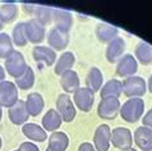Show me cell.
<instances>
[{
    "instance_id": "28",
    "label": "cell",
    "mask_w": 152,
    "mask_h": 151,
    "mask_svg": "<svg viewBox=\"0 0 152 151\" xmlns=\"http://www.w3.org/2000/svg\"><path fill=\"white\" fill-rule=\"evenodd\" d=\"M69 145V137L64 132H53L49 137V146L51 151H65Z\"/></svg>"
},
{
    "instance_id": "43",
    "label": "cell",
    "mask_w": 152,
    "mask_h": 151,
    "mask_svg": "<svg viewBox=\"0 0 152 151\" xmlns=\"http://www.w3.org/2000/svg\"><path fill=\"white\" fill-rule=\"evenodd\" d=\"M45 151H51V150H50V149H49V147H48V149H46V150H45Z\"/></svg>"
},
{
    "instance_id": "40",
    "label": "cell",
    "mask_w": 152,
    "mask_h": 151,
    "mask_svg": "<svg viewBox=\"0 0 152 151\" xmlns=\"http://www.w3.org/2000/svg\"><path fill=\"white\" fill-rule=\"evenodd\" d=\"M124 151H137L136 149H132V147H130V149H128V150H124Z\"/></svg>"
},
{
    "instance_id": "8",
    "label": "cell",
    "mask_w": 152,
    "mask_h": 151,
    "mask_svg": "<svg viewBox=\"0 0 152 151\" xmlns=\"http://www.w3.org/2000/svg\"><path fill=\"white\" fill-rule=\"evenodd\" d=\"M18 100V89L15 83L10 81H3L0 83V105L9 109Z\"/></svg>"
},
{
    "instance_id": "18",
    "label": "cell",
    "mask_w": 152,
    "mask_h": 151,
    "mask_svg": "<svg viewBox=\"0 0 152 151\" xmlns=\"http://www.w3.org/2000/svg\"><path fill=\"white\" fill-rule=\"evenodd\" d=\"M95 33H96V37L99 39L100 43L109 44V43H111L114 39L118 37L119 30H118L116 27L111 26V24H109V23H99L96 26Z\"/></svg>"
},
{
    "instance_id": "34",
    "label": "cell",
    "mask_w": 152,
    "mask_h": 151,
    "mask_svg": "<svg viewBox=\"0 0 152 151\" xmlns=\"http://www.w3.org/2000/svg\"><path fill=\"white\" fill-rule=\"evenodd\" d=\"M142 123L145 127L152 129V109H150L148 111L143 115V119H142Z\"/></svg>"
},
{
    "instance_id": "14",
    "label": "cell",
    "mask_w": 152,
    "mask_h": 151,
    "mask_svg": "<svg viewBox=\"0 0 152 151\" xmlns=\"http://www.w3.org/2000/svg\"><path fill=\"white\" fill-rule=\"evenodd\" d=\"M8 117H9L12 123L15 125L26 124V122L29 118L28 110L26 108V103L23 100H18L13 106L8 109Z\"/></svg>"
},
{
    "instance_id": "36",
    "label": "cell",
    "mask_w": 152,
    "mask_h": 151,
    "mask_svg": "<svg viewBox=\"0 0 152 151\" xmlns=\"http://www.w3.org/2000/svg\"><path fill=\"white\" fill-rule=\"evenodd\" d=\"M4 78H5V70H4V68L0 65V83L4 81Z\"/></svg>"
},
{
    "instance_id": "17",
    "label": "cell",
    "mask_w": 152,
    "mask_h": 151,
    "mask_svg": "<svg viewBox=\"0 0 152 151\" xmlns=\"http://www.w3.org/2000/svg\"><path fill=\"white\" fill-rule=\"evenodd\" d=\"M53 22L56 28H60V30L65 32H69L72 26H73V15H72L70 12L65 9H56V8H54Z\"/></svg>"
},
{
    "instance_id": "12",
    "label": "cell",
    "mask_w": 152,
    "mask_h": 151,
    "mask_svg": "<svg viewBox=\"0 0 152 151\" xmlns=\"http://www.w3.org/2000/svg\"><path fill=\"white\" fill-rule=\"evenodd\" d=\"M111 128L107 124H100L94 135V147L96 151H107L110 147Z\"/></svg>"
},
{
    "instance_id": "11",
    "label": "cell",
    "mask_w": 152,
    "mask_h": 151,
    "mask_svg": "<svg viewBox=\"0 0 152 151\" xmlns=\"http://www.w3.org/2000/svg\"><path fill=\"white\" fill-rule=\"evenodd\" d=\"M137 70H138V62L132 54H125V55H123L118 60L116 74L119 77H123V78L132 77V76L137 73Z\"/></svg>"
},
{
    "instance_id": "42",
    "label": "cell",
    "mask_w": 152,
    "mask_h": 151,
    "mask_svg": "<svg viewBox=\"0 0 152 151\" xmlns=\"http://www.w3.org/2000/svg\"><path fill=\"white\" fill-rule=\"evenodd\" d=\"M0 149H1V137H0Z\"/></svg>"
},
{
    "instance_id": "26",
    "label": "cell",
    "mask_w": 152,
    "mask_h": 151,
    "mask_svg": "<svg viewBox=\"0 0 152 151\" xmlns=\"http://www.w3.org/2000/svg\"><path fill=\"white\" fill-rule=\"evenodd\" d=\"M102 81H104V76L101 73V70L97 67L90 68V70L87 72V76H86L87 89H90L92 92L100 91L101 87H102Z\"/></svg>"
},
{
    "instance_id": "25",
    "label": "cell",
    "mask_w": 152,
    "mask_h": 151,
    "mask_svg": "<svg viewBox=\"0 0 152 151\" xmlns=\"http://www.w3.org/2000/svg\"><path fill=\"white\" fill-rule=\"evenodd\" d=\"M74 63H75V56H74L73 53L72 51L63 53L60 55V58L58 59L55 67H54V72H55V74H58V76H61L63 73L68 72V70H72Z\"/></svg>"
},
{
    "instance_id": "39",
    "label": "cell",
    "mask_w": 152,
    "mask_h": 151,
    "mask_svg": "<svg viewBox=\"0 0 152 151\" xmlns=\"http://www.w3.org/2000/svg\"><path fill=\"white\" fill-rule=\"evenodd\" d=\"M4 27V22L1 21V18H0V30H1V28Z\"/></svg>"
},
{
    "instance_id": "4",
    "label": "cell",
    "mask_w": 152,
    "mask_h": 151,
    "mask_svg": "<svg viewBox=\"0 0 152 151\" xmlns=\"http://www.w3.org/2000/svg\"><path fill=\"white\" fill-rule=\"evenodd\" d=\"M27 63L23 54L18 50H13L12 54L5 59V69L8 74L13 78H18L27 68Z\"/></svg>"
},
{
    "instance_id": "3",
    "label": "cell",
    "mask_w": 152,
    "mask_h": 151,
    "mask_svg": "<svg viewBox=\"0 0 152 151\" xmlns=\"http://www.w3.org/2000/svg\"><path fill=\"white\" fill-rule=\"evenodd\" d=\"M121 104L116 97H102L97 105V115L101 119L114 120L120 111Z\"/></svg>"
},
{
    "instance_id": "2",
    "label": "cell",
    "mask_w": 152,
    "mask_h": 151,
    "mask_svg": "<svg viewBox=\"0 0 152 151\" xmlns=\"http://www.w3.org/2000/svg\"><path fill=\"white\" fill-rule=\"evenodd\" d=\"M123 94L126 97H142L147 91V83L139 76H132L125 78L123 82Z\"/></svg>"
},
{
    "instance_id": "24",
    "label": "cell",
    "mask_w": 152,
    "mask_h": 151,
    "mask_svg": "<svg viewBox=\"0 0 152 151\" xmlns=\"http://www.w3.org/2000/svg\"><path fill=\"white\" fill-rule=\"evenodd\" d=\"M134 58L143 65L152 64V45L139 41L134 49Z\"/></svg>"
},
{
    "instance_id": "7",
    "label": "cell",
    "mask_w": 152,
    "mask_h": 151,
    "mask_svg": "<svg viewBox=\"0 0 152 151\" xmlns=\"http://www.w3.org/2000/svg\"><path fill=\"white\" fill-rule=\"evenodd\" d=\"M56 111L60 114L63 122L70 123L75 118V106L68 94H60L56 99Z\"/></svg>"
},
{
    "instance_id": "35",
    "label": "cell",
    "mask_w": 152,
    "mask_h": 151,
    "mask_svg": "<svg viewBox=\"0 0 152 151\" xmlns=\"http://www.w3.org/2000/svg\"><path fill=\"white\" fill-rule=\"evenodd\" d=\"M78 151H96V149L94 147V145L90 144V142H82L78 147Z\"/></svg>"
},
{
    "instance_id": "38",
    "label": "cell",
    "mask_w": 152,
    "mask_h": 151,
    "mask_svg": "<svg viewBox=\"0 0 152 151\" xmlns=\"http://www.w3.org/2000/svg\"><path fill=\"white\" fill-rule=\"evenodd\" d=\"M3 106L0 105V120H1V117H3V109H1Z\"/></svg>"
},
{
    "instance_id": "6",
    "label": "cell",
    "mask_w": 152,
    "mask_h": 151,
    "mask_svg": "<svg viewBox=\"0 0 152 151\" xmlns=\"http://www.w3.org/2000/svg\"><path fill=\"white\" fill-rule=\"evenodd\" d=\"M110 144H113L114 147L119 149L121 151L128 150L133 145V136L132 132L125 127H116L111 131Z\"/></svg>"
},
{
    "instance_id": "30",
    "label": "cell",
    "mask_w": 152,
    "mask_h": 151,
    "mask_svg": "<svg viewBox=\"0 0 152 151\" xmlns=\"http://www.w3.org/2000/svg\"><path fill=\"white\" fill-rule=\"evenodd\" d=\"M18 15V7L14 3H4L0 5V18L4 23H10Z\"/></svg>"
},
{
    "instance_id": "33",
    "label": "cell",
    "mask_w": 152,
    "mask_h": 151,
    "mask_svg": "<svg viewBox=\"0 0 152 151\" xmlns=\"http://www.w3.org/2000/svg\"><path fill=\"white\" fill-rule=\"evenodd\" d=\"M18 151H40V149L37 147V145H35L33 142L26 141V142H22V144H20Z\"/></svg>"
},
{
    "instance_id": "32",
    "label": "cell",
    "mask_w": 152,
    "mask_h": 151,
    "mask_svg": "<svg viewBox=\"0 0 152 151\" xmlns=\"http://www.w3.org/2000/svg\"><path fill=\"white\" fill-rule=\"evenodd\" d=\"M13 50L12 37L5 32H0V59H7Z\"/></svg>"
},
{
    "instance_id": "21",
    "label": "cell",
    "mask_w": 152,
    "mask_h": 151,
    "mask_svg": "<svg viewBox=\"0 0 152 151\" xmlns=\"http://www.w3.org/2000/svg\"><path fill=\"white\" fill-rule=\"evenodd\" d=\"M134 142L141 150H147L152 147V129L141 125L134 131Z\"/></svg>"
},
{
    "instance_id": "1",
    "label": "cell",
    "mask_w": 152,
    "mask_h": 151,
    "mask_svg": "<svg viewBox=\"0 0 152 151\" xmlns=\"http://www.w3.org/2000/svg\"><path fill=\"white\" fill-rule=\"evenodd\" d=\"M145 111V101L141 97H132L128 99L126 101L120 106L119 114L123 118V120L128 123H137L143 117Z\"/></svg>"
},
{
    "instance_id": "5",
    "label": "cell",
    "mask_w": 152,
    "mask_h": 151,
    "mask_svg": "<svg viewBox=\"0 0 152 151\" xmlns=\"http://www.w3.org/2000/svg\"><path fill=\"white\" fill-rule=\"evenodd\" d=\"M23 9L27 14L32 15L35 19H37L42 26H48L53 21V10L54 8L46 7V5H36V4H23Z\"/></svg>"
},
{
    "instance_id": "44",
    "label": "cell",
    "mask_w": 152,
    "mask_h": 151,
    "mask_svg": "<svg viewBox=\"0 0 152 151\" xmlns=\"http://www.w3.org/2000/svg\"><path fill=\"white\" fill-rule=\"evenodd\" d=\"M13 151H18V150H13Z\"/></svg>"
},
{
    "instance_id": "15",
    "label": "cell",
    "mask_w": 152,
    "mask_h": 151,
    "mask_svg": "<svg viewBox=\"0 0 152 151\" xmlns=\"http://www.w3.org/2000/svg\"><path fill=\"white\" fill-rule=\"evenodd\" d=\"M32 58L37 63H44L45 65L51 67L56 60V53L49 46L37 45L32 50Z\"/></svg>"
},
{
    "instance_id": "9",
    "label": "cell",
    "mask_w": 152,
    "mask_h": 151,
    "mask_svg": "<svg viewBox=\"0 0 152 151\" xmlns=\"http://www.w3.org/2000/svg\"><path fill=\"white\" fill-rule=\"evenodd\" d=\"M74 104L83 113H88L95 104V92H92L87 87H79L73 95Z\"/></svg>"
},
{
    "instance_id": "19",
    "label": "cell",
    "mask_w": 152,
    "mask_h": 151,
    "mask_svg": "<svg viewBox=\"0 0 152 151\" xmlns=\"http://www.w3.org/2000/svg\"><path fill=\"white\" fill-rule=\"evenodd\" d=\"M24 103H26L28 114L31 117H37L39 114H41V111L44 110V106H45V100L42 97V95L39 94V92H31V94H28Z\"/></svg>"
},
{
    "instance_id": "20",
    "label": "cell",
    "mask_w": 152,
    "mask_h": 151,
    "mask_svg": "<svg viewBox=\"0 0 152 151\" xmlns=\"http://www.w3.org/2000/svg\"><path fill=\"white\" fill-rule=\"evenodd\" d=\"M22 133L26 136L28 140L35 142H44L48 140V133L41 125L36 123H26L22 127Z\"/></svg>"
},
{
    "instance_id": "16",
    "label": "cell",
    "mask_w": 152,
    "mask_h": 151,
    "mask_svg": "<svg viewBox=\"0 0 152 151\" xmlns=\"http://www.w3.org/2000/svg\"><path fill=\"white\" fill-rule=\"evenodd\" d=\"M124 50H125V41L123 40V37L118 36L116 39H114L111 43L107 44L105 56H106L109 63L114 64V63H116L121 56H123Z\"/></svg>"
},
{
    "instance_id": "37",
    "label": "cell",
    "mask_w": 152,
    "mask_h": 151,
    "mask_svg": "<svg viewBox=\"0 0 152 151\" xmlns=\"http://www.w3.org/2000/svg\"><path fill=\"white\" fill-rule=\"evenodd\" d=\"M147 89H148V91L152 94V76H150V78H148V82H147Z\"/></svg>"
},
{
    "instance_id": "29",
    "label": "cell",
    "mask_w": 152,
    "mask_h": 151,
    "mask_svg": "<svg viewBox=\"0 0 152 151\" xmlns=\"http://www.w3.org/2000/svg\"><path fill=\"white\" fill-rule=\"evenodd\" d=\"M33 85H35V72L31 67H27L26 70L18 78H15V86L20 90H28Z\"/></svg>"
},
{
    "instance_id": "13",
    "label": "cell",
    "mask_w": 152,
    "mask_h": 151,
    "mask_svg": "<svg viewBox=\"0 0 152 151\" xmlns=\"http://www.w3.org/2000/svg\"><path fill=\"white\" fill-rule=\"evenodd\" d=\"M48 43L51 46V49H54V51H61L64 50L69 44V32H65L60 30V28L53 27L49 32L48 36Z\"/></svg>"
},
{
    "instance_id": "27",
    "label": "cell",
    "mask_w": 152,
    "mask_h": 151,
    "mask_svg": "<svg viewBox=\"0 0 152 151\" xmlns=\"http://www.w3.org/2000/svg\"><path fill=\"white\" fill-rule=\"evenodd\" d=\"M121 94H123V83H121L119 79H110V81H107L100 90L101 99L102 97L119 99V96Z\"/></svg>"
},
{
    "instance_id": "23",
    "label": "cell",
    "mask_w": 152,
    "mask_h": 151,
    "mask_svg": "<svg viewBox=\"0 0 152 151\" xmlns=\"http://www.w3.org/2000/svg\"><path fill=\"white\" fill-rule=\"evenodd\" d=\"M60 86L66 94L75 92V90L79 89V77L75 70H68L60 76Z\"/></svg>"
},
{
    "instance_id": "10",
    "label": "cell",
    "mask_w": 152,
    "mask_h": 151,
    "mask_svg": "<svg viewBox=\"0 0 152 151\" xmlns=\"http://www.w3.org/2000/svg\"><path fill=\"white\" fill-rule=\"evenodd\" d=\"M24 28H26L27 41H29V43L40 44L45 40L46 28H45V26H42L37 19L31 18V19H28L27 22H24Z\"/></svg>"
},
{
    "instance_id": "22",
    "label": "cell",
    "mask_w": 152,
    "mask_h": 151,
    "mask_svg": "<svg viewBox=\"0 0 152 151\" xmlns=\"http://www.w3.org/2000/svg\"><path fill=\"white\" fill-rule=\"evenodd\" d=\"M61 117L56 111V109H49L42 117V128L49 132H56V129L60 128L61 125Z\"/></svg>"
},
{
    "instance_id": "41",
    "label": "cell",
    "mask_w": 152,
    "mask_h": 151,
    "mask_svg": "<svg viewBox=\"0 0 152 151\" xmlns=\"http://www.w3.org/2000/svg\"><path fill=\"white\" fill-rule=\"evenodd\" d=\"M143 151H152V147L151 149H147V150H143Z\"/></svg>"
},
{
    "instance_id": "31",
    "label": "cell",
    "mask_w": 152,
    "mask_h": 151,
    "mask_svg": "<svg viewBox=\"0 0 152 151\" xmlns=\"http://www.w3.org/2000/svg\"><path fill=\"white\" fill-rule=\"evenodd\" d=\"M12 41L19 48L27 45V37H26V28H24V22H18L13 27L12 32Z\"/></svg>"
}]
</instances>
